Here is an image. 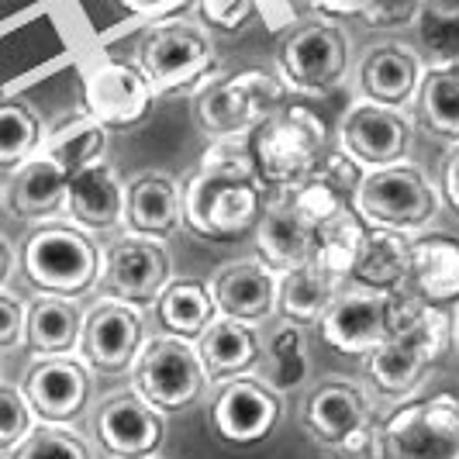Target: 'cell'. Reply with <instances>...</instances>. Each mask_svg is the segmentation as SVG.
Instances as JSON below:
<instances>
[{
    "label": "cell",
    "instance_id": "obj_29",
    "mask_svg": "<svg viewBox=\"0 0 459 459\" xmlns=\"http://www.w3.org/2000/svg\"><path fill=\"white\" fill-rule=\"evenodd\" d=\"M66 173L35 152L22 169H14V180L7 186V204L24 221H46L66 207Z\"/></svg>",
    "mask_w": 459,
    "mask_h": 459
},
{
    "label": "cell",
    "instance_id": "obj_49",
    "mask_svg": "<svg viewBox=\"0 0 459 459\" xmlns=\"http://www.w3.org/2000/svg\"><path fill=\"white\" fill-rule=\"evenodd\" d=\"M145 459H162V456H145Z\"/></svg>",
    "mask_w": 459,
    "mask_h": 459
},
{
    "label": "cell",
    "instance_id": "obj_16",
    "mask_svg": "<svg viewBox=\"0 0 459 459\" xmlns=\"http://www.w3.org/2000/svg\"><path fill=\"white\" fill-rule=\"evenodd\" d=\"M145 339L149 335H145V322L138 307L100 298L83 315L80 359H87L100 373H125L138 359Z\"/></svg>",
    "mask_w": 459,
    "mask_h": 459
},
{
    "label": "cell",
    "instance_id": "obj_39",
    "mask_svg": "<svg viewBox=\"0 0 459 459\" xmlns=\"http://www.w3.org/2000/svg\"><path fill=\"white\" fill-rule=\"evenodd\" d=\"M39 429V418L31 411V404L24 401L22 387L14 384H0V453H14L24 438Z\"/></svg>",
    "mask_w": 459,
    "mask_h": 459
},
{
    "label": "cell",
    "instance_id": "obj_46",
    "mask_svg": "<svg viewBox=\"0 0 459 459\" xmlns=\"http://www.w3.org/2000/svg\"><path fill=\"white\" fill-rule=\"evenodd\" d=\"M255 14L266 22L270 31H283V28L298 24V11L290 4H255Z\"/></svg>",
    "mask_w": 459,
    "mask_h": 459
},
{
    "label": "cell",
    "instance_id": "obj_21",
    "mask_svg": "<svg viewBox=\"0 0 459 459\" xmlns=\"http://www.w3.org/2000/svg\"><path fill=\"white\" fill-rule=\"evenodd\" d=\"M211 300L221 318L242 325L266 322L276 311V294H280V276L263 263V259H238L221 266L207 283Z\"/></svg>",
    "mask_w": 459,
    "mask_h": 459
},
{
    "label": "cell",
    "instance_id": "obj_33",
    "mask_svg": "<svg viewBox=\"0 0 459 459\" xmlns=\"http://www.w3.org/2000/svg\"><path fill=\"white\" fill-rule=\"evenodd\" d=\"M418 117L436 138L459 145V66H429L418 87Z\"/></svg>",
    "mask_w": 459,
    "mask_h": 459
},
{
    "label": "cell",
    "instance_id": "obj_26",
    "mask_svg": "<svg viewBox=\"0 0 459 459\" xmlns=\"http://www.w3.org/2000/svg\"><path fill=\"white\" fill-rule=\"evenodd\" d=\"M184 211H180V186L166 173H142L128 184L125 201V225L135 235L149 238H169L180 229Z\"/></svg>",
    "mask_w": 459,
    "mask_h": 459
},
{
    "label": "cell",
    "instance_id": "obj_42",
    "mask_svg": "<svg viewBox=\"0 0 459 459\" xmlns=\"http://www.w3.org/2000/svg\"><path fill=\"white\" fill-rule=\"evenodd\" d=\"M28 304L11 290H0V349H11L24 339Z\"/></svg>",
    "mask_w": 459,
    "mask_h": 459
},
{
    "label": "cell",
    "instance_id": "obj_3",
    "mask_svg": "<svg viewBox=\"0 0 459 459\" xmlns=\"http://www.w3.org/2000/svg\"><path fill=\"white\" fill-rule=\"evenodd\" d=\"M135 66L156 97H173L194 87L204 91L207 83L221 76L211 31L201 22H190L186 14L149 28L138 46Z\"/></svg>",
    "mask_w": 459,
    "mask_h": 459
},
{
    "label": "cell",
    "instance_id": "obj_30",
    "mask_svg": "<svg viewBox=\"0 0 459 459\" xmlns=\"http://www.w3.org/2000/svg\"><path fill=\"white\" fill-rule=\"evenodd\" d=\"M339 276H332L318 259L304 263L290 273H280V294H276V311L283 315V322L307 328L318 325L328 304L339 298Z\"/></svg>",
    "mask_w": 459,
    "mask_h": 459
},
{
    "label": "cell",
    "instance_id": "obj_14",
    "mask_svg": "<svg viewBox=\"0 0 459 459\" xmlns=\"http://www.w3.org/2000/svg\"><path fill=\"white\" fill-rule=\"evenodd\" d=\"M339 138H342L345 156L369 173V169H387L404 162L411 149L414 125L404 111L356 100L339 125Z\"/></svg>",
    "mask_w": 459,
    "mask_h": 459
},
{
    "label": "cell",
    "instance_id": "obj_13",
    "mask_svg": "<svg viewBox=\"0 0 459 459\" xmlns=\"http://www.w3.org/2000/svg\"><path fill=\"white\" fill-rule=\"evenodd\" d=\"M152 100L156 93L135 63L104 59L83 76V115L93 117L104 132H125L142 125L152 111Z\"/></svg>",
    "mask_w": 459,
    "mask_h": 459
},
{
    "label": "cell",
    "instance_id": "obj_38",
    "mask_svg": "<svg viewBox=\"0 0 459 459\" xmlns=\"http://www.w3.org/2000/svg\"><path fill=\"white\" fill-rule=\"evenodd\" d=\"M11 459H91V449L66 425H39L11 453Z\"/></svg>",
    "mask_w": 459,
    "mask_h": 459
},
{
    "label": "cell",
    "instance_id": "obj_5",
    "mask_svg": "<svg viewBox=\"0 0 459 459\" xmlns=\"http://www.w3.org/2000/svg\"><path fill=\"white\" fill-rule=\"evenodd\" d=\"M22 270L39 294L76 300L100 280V249L76 225L46 221L24 238Z\"/></svg>",
    "mask_w": 459,
    "mask_h": 459
},
{
    "label": "cell",
    "instance_id": "obj_35",
    "mask_svg": "<svg viewBox=\"0 0 459 459\" xmlns=\"http://www.w3.org/2000/svg\"><path fill=\"white\" fill-rule=\"evenodd\" d=\"M307 377V339L304 328L283 322L266 342V387L276 394L298 387Z\"/></svg>",
    "mask_w": 459,
    "mask_h": 459
},
{
    "label": "cell",
    "instance_id": "obj_17",
    "mask_svg": "<svg viewBox=\"0 0 459 459\" xmlns=\"http://www.w3.org/2000/svg\"><path fill=\"white\" fill-rule=\"evenodd\" d=\"M280 414L283 401L273 387L255 377H235L218 387V397L211 404V425L231 446H255L273 432Z\"/></svg>",
    "mask_w": 459,
    "mask_h": 459
},
{
    "label": "cell",
    "instance_id": "obj_32",
    "mask_svg": "<svg viewBox=\"0 0 459 459\" xmlns=\"http://www.w3.org/2000/svg\"><path fill=\"white\" fill-rule=\"evenodd\" d=\"M104 152H108V132L83 111L56 125L42 138V149H39V156L56 162L66 177H76L80 169H87L93 162H104Z\"/></svg>",
    "mask_w": 459,
    "mask_h": 459
},
{
    "label": "cell",
    "instance_id": "obj_28",
    "mask_svg": "<svg viewBox=\"0 0 459 459\" xmlns=\"http://www.w3.org/2000/svg\"><path fill=\"white\" fill-rule=\"evenodd\" d=\"M83 315L80 304L66 298L39 294L28 300V322H24V345L46 359V356H73L80 349Z\"/></svg>",
    "mask_w": 459,
    "mask_h": 459
},
{
    "label": "cell",
    "instance_id": "obj_45",
    "mask_svg": "<svg viewBox=\"0 0 459 459\" xmlns=\"http://www.w3.org/2000/svg\"><path fill=\"white\" fill-rule=\"evenodd\" d=\"M369 0H345V4H311V14L322 22L342 24V18H363Z\"/></svg>",
    "mask_w": 459,
    "mask_h": 459
},
{
    "label": "cell",
    "instance_id": "obj_34",
    "mask_svg": "<svg viewBox=\"0 0 459 459\" xmlns=\"http://www.w3.org/2000/svg\"><path fill=\"white\" fill-rule=\"evenodd\" d=\"M42 149V121L22 100H0V169H22Z\"/></svg>",
    "mask_w": 459,
    "mask_h": 459
},
{
    "label": "cell",
    "instance_id": "obj_9",
    "mask_svg": "<svg viewBox=\"0 0 459 459\" xmlns=\"http://www.w3.org/2000/svg\"><path fill=\"white\" fill-rule=\"evenodd\" d=\"M380 459H459V397H414L377 429Z\"/></svg>",
    "mask_w": 459,
    "mask_h": 459
},
{
    "label": "cell",
    "instance_id": "obj_25",
    "mask_svg": "<svg viewBox=\"0 0 459 459\" xmlns=\"http://www.w3.org/2000/svg\"><path fill=\"white\" fill-rule=\"evenodd\" d=\"M197 356L211 384H229L235 377H246L263 359V339L253 325L231 322L218 315L197 339Z\"/></svg>",
    "mask_w": 459,
    "mask_h": 459
},
{
    "label": "cell",
    "instance_id": "obj_11",
    "mask_svg": "<svg viewBox=\"0 0 459 459\" xmlns=\"http://www.w3.org/2000/svg\"><path fill=\"white\" fill-rule=\"evenodd\" d=\"M100 298L145 307L173 283V263L160 238L121 231L100 255Z\"/></svg>",
    "mask_w": 459,
    "mask_h": 459
},
{
    "label": "cell",
    "instance_id": "obj_43",
    "mask_svg": "<svg viewBox=\"0 0 459 459\" xmlns=\"http://www.w3.org/2000/svg\"><path fill=\"white\" fill-rule=\"evenodd\" d=\"M418 11H421V4H377V0H369L363 22L380 24V28H401V24L418 22Z\"/></svg>",
    "mask_w": 459,
    "mask_h": 459
},
{
    "label": "cell",
    "instance_id": "obj_19",
    "mask_svg": "<svg viewBox=\"0 0 459 459\" xmlns=\"http://www.w3.org/2000/svg\"><path fill=\"white\" fill-rule=\"evenodd\" d=\"M97 442L115 459L160 456V442L166 436V418L145 397L125 391L108 397L93 414Z\"/></svg>",
    "mask_w": 459,
    "mask_h": 459
},
{
    "label": "cell",
    "instance_id": "obj_36",
    "mask_svg": "<svg viewBox=\"0 0 459 459\" xmlns=\"http://www.w3.org/2000/svg\"><path fill=\"white\" fill-rule=\"evenodd\" d=\"M363 235H367V225L352 214V207H345L339 218H332L328 225L318 229V253L315 259L322 263L332 276H349L352 263H356V253L363 246Z\"/></svg>",
    "mask_w": 459,
    "mask_h": 459
},
{
    "label": "cell",
    "instance_id": "obj_6",
    "mask_svg": "<svg viewBox=\"0 0 459 459\" xmlns=\"http://www.w3.org/2000/svg\"><path fill=\"white\" fill-rule=\"evenodd\" d=\"M438 207H442L438 190L411 162L369 169L356 190V197H352V214L367 229L394 231L404 238L421 231L425 225H432Z\"/></svg>",
    "mask_w": 459,
    "mask_h": 459
},
{
    "label": "cell",
    "instance_id": "obj_44",
    "mask_svg": "<svg viewBox=\"0 0 459 459\" xmlns=\"http://www.w3.org/2000/svg\"><path fill=\"white\" fill-rule=\"evenodd\" d=\"M125 11L132 14V18H142V22H149V28L160 22H169V18H180L186 14L190 7H186L184 0H160V4H145V0H125Z\"/></svg>",
    "mask_w": 459,
    "mask_h": 459
},
{
    "label": "cell",
    "instance_id": "obj_18",
    "mask_svg": "<svg viewBox=\"0 0 459 459\" xmlns=\"http://www.w3.org/2000/svg\"><path fill=\"white\" fill-rule=\"evenodd\" d=\"M22 394L39 425H66L91 401V373L76 356H46L28 367Z\"/></svg>",
    "mask_w": 459,
    "mask_h": 459
},
{
    "label": "cell",
    "instance_id": "obj_4",
    "mask_svg": "<svg viewBox=\"0 0 459 459\" xmlns=\"http://www.w3.org/2000/svg\"><path fill=\"white\" fill-rule=\"evenodd\" d=\"M266 190L249 173L197 166L180 194L184 225L207 242H238L255 231Z\"/></svg>",
    "mask_w": 459,
    "mask_h": 459
},
{
    "label": "cell",
    "instance_id": "obj_40",
    "mask_svg": "<svg viewBox=\"0 0 459 459\" xmlns=\"http://www.w3.org/2000/svg\"><path fill=\"white\" fill-rule=\"evenodd\" d=\"M322 184H328L339 197H342L345 204L352 207V197H356V190L363 184V177H367V169L363 166H356V162L345 156L342 149L339 152H328L325 162L318 166V173H315Z\"/></svg>",
    "mask_w": 459,
    "mask_h": 459
},
{
    "label": "cell",
    "instance_id": "obj_12",
    "mask_svg": "<svg viewBox=\"0 0 459 459\" xmlns=\"http://www.w3.org/2000/svg\"><path fill=\"white\" fill-rule=\"evenodd\" d=\"M304 421H307L311 436L325 442L328 449H335L339 456L377 446L369 397L349 380H328L311 394Z\"/></svg>",
    "mask_w": 459,
    "mask_h": 459
},
{
    "label": "cell",
    "instance_id": "obj_31",
    "mask_svg": "<svg viewBox=\"0 0 459 459\" xmlns=\"http://www.w3.org/2000/svg\"><path fill=\"white\" fill-rule=\"evenodd\" d=\"M156 318L166 335H177L186 342H197L207 332V325L218 318V307L211 300V290L201 280H173L162 298L156 300Z\"/></svg>",
    "mask_w": 459,
    "mask_h": 459
},
{
    "label": "cell",
    "instance_id": "obj_27",
    "mask_svg": "<svg viewBox=\"0 0 459 459\" xmlns=\"http://www.w3.org/2000/svg\"><path fill=\"white\" fill-rule=\"evenodd\" d=\"M408 270H411V242L404 235H394V231L367 229L349 276L363 290L397 294L408 287Z\"/></svg>",
    "mask_w": 459,
    "mask_h": 459
},
{
    "label": "cell",
    "instance_id": "obj_41",
    "mask_svg": "<svg viewBox=\"0 0 459 459\" xmlns=\"http://www.w3.org/2000/svg\"><path fill=\"white\" fill-rule=\"evenodd\" d=\"M194 14L201 18L204 28L211 24L221 31H238L249 18H255V4L253 0H201Z\"/></svg>",
    "mask_w": 459,
    "mask_h": 459
},
{
    "label": "cell",
    "instance_id": "obj_10",
    "mask_svg": "<svg viewBox=\"0 0 459 459\" xmlns=\"http://www.w3.org/2000/svg\"><path fill=\"white\" fill-rule=\"evenodd\" d=\"M135 394L145 397L156 411H184L207 387L204 367L197 356V342L177 335H149L138 359L132 363Z\"/></svg>",
    "mask_w": 459,
    "mask_h": 459
},
{
    "label": "cell",
    "instance_id": "obj_2",
    "mask_svg": "<svg viewBox=\"0 0 459 459\" xmlns=\"http://www.w3.org/2000/svg\"><path fill=\"white\" fill-rule=\"evenodd\" d=\"M246 142L253 152L255 180L266 194H283L307 184L328 156L325 121L300 104H283Z\"/></svg>",
    "mask_w": 459,
    "mask_h": 459
},
{
    "label": "cell",
    "instance_id": "obj_50",
    "mask_svg": "<svg viewBox=\"0 0 459 459\" xmlns=\"http://www.w3.org/2000/svg\"><path fill=\"white\" fill-rule=\"evenodd\" d=\"M0 459H4V456H0Z\"/></svg>",
    "mask_w": 459,
    "mask_h": 459
},
{
    "label": "cell",
    "instance_id": "obj_1",
    "mask_svg": "<svg viewBox=\"0 0 459 459\" xmlns=\"http://www.w3.org/2000/svg\"><path fill=\"white\" fill-rule=\"evenodd\" d=\"M449 349V318L408 290L394 294L391 335L367 356V377L384 394H411Z\"/></svg>",
    "mask_w": 459,
    "mask_h": 459
},
{
    "label": "cell",
    "instance_id": "obj_15",
    "mask_svg": "<svg viewBox=\"0 0 459 459\" xmlns=\"http://www.w3.org/2000/svg\"><path fill=\"white\" fill-rule=\"evenodd\" d=\"M394 325V294H373L363 287L339 290V298L322 315V339L342 356L367 359L377 352Z\"/></svg>",
    "mask_w": 459,
    "mask_h": 459
},
{
    "label": "cell",
    "instance_id": "obj_7",
    "mask_svg": "<svg viewBox=\"0 0 459 459\" xmlns=\"http://www.w3.org/2000/svg\"><path fill=\"white\" fill-rule=\"evenodd\" d=\"M287 104V87L266 69H246L235 76H218L197 91L194 100V117L197 128L211 142L221 138H249L266 121Z\"/></svg>",
    "mask_w": 459,
    "mask_h": 459
},
{
    "label": "cell",
    "instance_id": "obj_8",
    "mask_svg": "<svg viewBox=\"0 0 459 459\" xmlns=\"http://www.w3.org/2000/svg\"><path fill=\"white\" fill-rule=\"evenodd\" d=\"M349 69V35L342 24L307 18L298 22L280 42L276 52V80L287 93H328L342 83Z\"/></svg>",
    "mask_w": 459,
    "mask_h": 459
},
{
    "label": "cell",
    "instance_id": "obj_23",
    "mask_svg": "<svg viewBox=\"0 0 459 459\" xmlns=\"http://www.w3.org/2000/svg\"><path fill=\"white\" fill-rule=\"evenodd\" d=\"M421 56L404 42H380V46H369L363 63H359V87L367 93L369 104H380V108H408L418 87H421Z\"/></svg>",
    "mask_w": 459,
    "mask_h": 459
},
{
    "label": "cell",
    "instance_id": "obj_37",
    "mask_svg": "<svg viewBox=\"0 0 459 459\" xmlns=\"http://www.w3.org/2000/svg\"><path fill=\"white\" fill-rule=\"evenodd\" d=\"M418 35L429 52L432 66H459V11L421 4L418 11Z\"/></svg>",
    "mask_w": 459,
    "mask_h": 459
},
{
    "label": "cell",
    "instance_id": "obj_24",
    "mask_svg": "<svg viewBox=\"0 0 459 459\" xmlns=\"http://www.w3.org/2000/svg\"><path fill=\"white\" fill-rule=\"evenodd\" d=\"M411 298L429 307L459 300V238L446 231L418 235L411 242V270L408 287Z\"/></svg>",
    "mask_w": 459,
    "mask_h": 459
},
{
    "label": "cell",
    "instance_id": "obj_48",
    "mask_svg": "<svg viewBox=\"0 0 459 459\" xmlns=\"http://www.w3.org/2000/svg\"><path fill=\"white\" fill-rule=\"evenodd\" d=\"M11 266H14V253H11V246L0 238V290H4V280L11 276Z\"/></svg>",
    "mask_w": 459,
    "mask_h": 459
},
{
    "label": "cell",
    "instance_id": "obj_22",
    "mask_svg": "<svg viewBox=\"0 0 459 459\" xmlns=\"http://www.w3.org/2000/svg\"><path fill=\"white\" fill-rule=\"evenodd\" d=\"M125 201L128 190L121 184L115 166L108 162H93L87 169H80L76 177H69L66 186V214L69 225H76L87 235L100 231H115L125 225Z\"/></svg>",
    "mask_w": 459,
    "mask_h": 459
},
{
    "label": "cell",
    "instance_id": "obj_20",
    "mask_svg": "<svg viewBox=\"0 0 459 459\" xmlns=\"http://www.w3.org/2000/svg\"><path fill=\"white\" fill-rule=\"evenodd\" d=\"M255 249H259V259L276 276L290 273V270H298V266L315 259V253H318V229L298 211L290 190L266 194L259 225H255Z\"/></svg>",
    "mask_w": 459,
    "mask_h": 459
},
{
    "label": "cell",
    "instance_id": "obj_47",
    "mask_svg": "<svg viewBox=\"0 0 459 459\" xmlns=\"http://www.w3.org/2000/svg\"><path fill=\"white\" fill-rule=\"evenodd\" d=\"M442 194H446L449 207L459 214V145H453V152L442 162Z\"/></svg>",
    "mask_w": 459,
    "mask_h": 459
}]
</instances>
